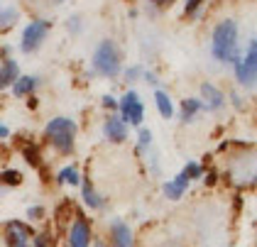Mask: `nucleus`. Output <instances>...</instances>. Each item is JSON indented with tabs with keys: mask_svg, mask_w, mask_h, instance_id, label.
Instances as JSON below:
<instances>
[{
	"mask_svg": "<svg viewBox=\"0 0 257 247\" xmlns=\"http://www.w3.org/2000/svg\"><path fill=\"white\" fill-rule=\"evenodd\" d=\"M0 181H3V184H8V186H18V184H22V174L20 171L8 169V171H3V174H0Z\"/></svg>",
	"mask_w": 257,
	"mask_h": 247,
	"instance_id": "obj_19",
	"label": "nucleus"
},
{
	"mask_svg": "<svg viewBox=\"0 0 257 247\" xmlns=\"http://www.w3.org/2000/svg\"><path fill=\"white\" fill-rule=\"evenodd\" d=\"M255 71H257V47H255V42H252L250 49H247V57L235 59V74L242 86H250L252 78H255Z\"/></svg>",
	"mask_w": 257,
	"mask_h": 247,
	"instance_id": "obj_6",
	"label": "nucleus"
},
{
	"mask_svg": "<svg viewBox=\"0 0 257 247\" xmlns=\"http://www.w3.org/2000/svg\"><path fill=\"white\" fill-rule=\"evenodd\" d=\"M120 120L122 122H133V125H140L142 122V115H145V105H142V100L138 98V93H125L122 95V100H120Z\"/></svg>",
	"mask_w": 257,
	"mask_h": 247,
	"instance_id": "obj_5",
	"label": "nucleus"
},
{
	"mask_svg": "<svg viewBox=\"0 0 257 247\" xmlns=\"http://www.w3.org/2000/svg\"><path fill=\"white\" fill-rule=\"evenodd\" d=\"M155 103H157V110L162 113V117H172V115H174V105H172L169 95L164 93V91H157V93H155Z\"/></svg>",
	"mask_w": 257,
	"mask_h": 247,
	"instance_id": "obj_14",
	"label": "nucleus"
},
{
	"mask_svg": "<svg viewBox=\"0 0 257 247\" xmlns=\"http://www.w3.org/2000/svg\"><path fill=\"white\" fill-rule=\"evenodd\" d=\"M201 174H203V169H201V164H196V162H189L186 169H184V176H186V179H198Z\"/></svg>",
	"mask_w": 257,
	"mask_h": 247,
	"instance_id": "obj_20",
	"label": "nucleus"
},
{
	"mask_svg": "<svg viewBox=\"0 0 257 247\" xmlns=\"http://www.w3.org/2000/svg\"><path fill=\"white\" fill-rule=\"evenodd\" d=\"M15 18H18V10H13V8L3 10V8H0V25H10Z\"/></svg>",
	"mask_w": 257,
	"mask_h": 247,
	"instance_id": "obj_21",
	"label": "nucleus"
},
{
	"mask_svg": "<svg viewBox=\"0 0 257 247\" xmlns=\"http://www.w3.org/2000/svg\"><path fill=\"white\" fill-rule=\"evenodd\" d=\"M150 142H152V135H150V130H140V142H138L140 150L150 147Z\"/></svg>",
	"mask_w": 257,
	"mask_h": 247,
	"instance_id": "obj_22",
	"label": "nucleus"
},
{
	"mask_svg": "<svg viewBox=\"0 0 257 247\" xmlns=\"http://www.w3.org/2000/svg\"><path fill=\"white\" fill-rule=\"evenodd\" d=\"M138 74H140V69H130V71H127V76H130V81H133V78L138 76Z\"/></svg>",
	"mask_w": 257,
	"mask_h": 247,
	"instance_id": "obj_27",
	"label": "nucleus"
},
{
	"mask_svg": "<svg viewBox=\"0 0 257 247\" xmlns=\"http://www.w3.org/2000/svg\"><path fill=\"white\" fill-rule=\"evenodd\" d=\"M83 201H86V206H91V208H98L100 206V196L91 189V184H83Z\"/></svg>",
	"mask_w": 257,
	"mask_h": 247,
	"instance_id": "obj_18",
	"label": "nucleus"
},
{
	"mask_svg": "<svg viewBox=\"0 0 257 247\" xmlns=\"http://www.w3.org/2000/svg\"><path fill=\"white\" fill-rule=\"evenodd\" d=\"M74 137H76V125L69 117H54L47 125V140L64 154H69L74 150Z\"/></svg>",
	"mask_w": 257,
	"mask_h": 247,
	"instance_id": "obj_2",
	"label": "nucleus"
},
{
	"mask_svg": "<svg viewBox=\"0 0 257 247\" xmlns=\"http://www.w3.org/2000/svg\"><path fill=\"white\" fill-rule=\"evenodd\" d=\"M59 181L61 184H71V186H79L81 179H79V171L74 169V167H66V169L59 171Z\"/></svg>",
	"mask_w": 257,
	"mask_h": 247,
	"instance_id": "obj_17",
	"label": "nucleus"
},
{
	"mask_svg": "<svg viewBox=\"0 0 257 247\" xmlns=\"http://www.w3.org/2000/svg\"><path fill=\"white\" fill-rule=\"evenodd\" d=\"M35 247H49V242H47V237H37V242H35Z\"/></svg>",
	"mask_w": 257,
	"mask_h": 247,
	"instance_id": "obj_25",
	"label": "nucleus"
},
{
	"mask_svg": "<svg viewBox=\"0 0 257 247\" xmlns=\"http://www.w3.org/2000/svg\"><path fill=\"white\" fill-rule=\"evenodd\" d=\"M18 76H20V69H18V64H15L13 59H8V61L0 66V86H3V88H5V86H13Z\"/></svg>",
	"mask_w": 257,
	"mask_h": 247,
	"instance_id": "obj_11",
	"label": "nucleus"
},
{
	"mask_svg": "<svg viewBox=\"0 0 257 247\" xmlns=\"http://www.w3.org/2000/svg\"><path fill=\"white\" fill-rule=\"evenodd\" d=\"M93 247H105V245H100V242H98V245H93Z\"/></svg>",
	"mask_w": 257,
	"mask_h": 247,
	"instance_id": "obj_30",
	"label": "nucleus"
},
{
	"mask_svg": "<svg viewBox=\"0 0 257 247\" xmlns=\"http://www.w3.org/2000/svg\"><path fill=\"white\" fill-rule=\"evenodd\" d=\"M103 133H105V137H108L110 142H125V137H127V125H125L120 117H108L105 125H103Z\"/></svg>",
	"mask_w": 257,
	"mask_h": 247,
	"instance_id": "obj_7",
	"label": "nucleus"
},
{
	"mask_svg": "<svg viewBox=\"0 0 257 247\" xmlns=\"http://www.w3.org/2000/svg\"><path fill=\"white\" fill-rule=\"evenodd\" d=\"M213 57L218 61H235L237 57V22L223 20L213 30Z\"/></svg>",
	"mask_w": 257,
	"mask_h": 247,
	"instance_id": "obj_1",
	"label": "nucleus"
},
{
	"mask_svg": "<svg viewBox=\"0 0 257 247\" xmlns=\"http://www.w3.org/2000/svg\"><path fill=\"white\" fill-rule=\"evenodd\" d=\"M88 240H91L88 223H86V220H76V223L71 225V235H69L71 247H88Z\"/></svg>",
	"mask_w": 257,
	"mask_h": 247,
	"instance_id": "obj_9",
	"label": "nucleus"
},
{
	"mask_svg": "<svg viewBox=\"0 0 257 247\" xmlns=\"http://www.w3.org/2000/svg\"><path fill=\"white\" fill-rule=\"evenodd\" d=\"M201 93L208 98V108H211V110H216V108L223 105V95H220V91H216L211 83H203V86H201Z\"/></svg>",
	"mask_w": 257,
	"mask_h": 247,
	"instance_id": "obj_15",
	"label": "nucleus"
},
{
	"mask_svg": "<svg viewBox=\"0 0 257 247\" xmlns=\"http://www.w3.org/2000/svg\"><path fill=\"white\" fill-rule=\"evenodd\" d=\"M30 235H32V232H30L27 225H22V223H18V220L8 223V245L10 247H22Z\"/></svg>",
	"mask_w": 257,
	"mask_h": 247,
	"instance_id": "obj_8",
	"label": "nucleus"
},
{
	"mask_svg": "<svg viewBox=\"0 0 257 247\" xmlns=\"http://www.w3.org/2000/svg\"><path fill=\"white\" fill-rule=\"evenodd\" d=\"M152 3H155V5H169L172 0H152Z\"/></svg>",
	"mask_w": 257,
	"mask_h": 247,
	"instance_id": "obj_28",
	"label": "nucleus"
},
{
	"mask_svg": "<svg viewBox=\"0 0 257 247\" xmlns=\"http://www.w3.org/2000/svg\"><path fill=\"white\" fill-rule=\"evenodd\" d=\"M37 76H18L15 78V83H13V91L15 95H25V93H32L35 88H37Z\"/></svg>",
	"mask_w": 257,
	"mask_h": 247,
	"instance_id": "obj_13",
	"label": "nucleus"
},
{
	"mask_svg": "<svg viewBox=\"0 0 257 247\" xmlns=\"http://www.w3.org/2000/svg\"><path fill=\"white\" fill-rule=\"evenodd\" d=\"M186 186H189V179H186V176H184V171H181V174H179L174 181L164 184V193H167L169 198H174V201H177L179 196H181V193L186 191Z\"/></svg>",
	"mask_w": 257,
	"mask_h": 247,
	"instance_id": "obj_12",
	"label": "nucleus"
},
{
	"mask_svg": "<svg viewBox=\"0 0 257 247\" xmlns=\"http://www.w3.org/2000/svg\"><path fill=\"white\" fill-rule=\"evenodd\" d=\"M5 135H8V128H5V125H0V137H5Z\"/></svg>",
	"mask_w": 257,
	"mask_h": 247,
	"instance_id": "obj_29",
	"label": "nucleus"
},
{
	"mask_svg": "<svg viewBox=\"0 0 257 247\" xmlns=\"http://www.w3.org/2000/svg\"><path fill=\"white\" fill-rule=\"evenodd\" d=\"M110 232H113V247H133V232L122 220H115L110 225Z\"/></svg>",
	"mask_w": 257,
	"mask_h": 247,
	"instance_id": "obj_10",
	"label": "nucleus"
},
{
	"mask_svg": "<svg viewBox=\"0 0 257 247\" xmlns=\"http://www.w3.org/2000/svg\"><path fill=\"white\" fill-rule=\"evenodd\" d=\"M47 32H49V22H44V20H35V22H30L25 30H22V42H20V49L22 52H35L37 47L42 44V39L47 37Z\"/></svg>",
	"mask_w": 257,
	"mask_h": 247,
	"instance_id": "obj_4",
	"label": "nucleus"
},
{
	"mask_svg": "<svg viewBox=\"0 0 257 247\" xmlns=\"http://www.w3.org/2000/svg\"><path fill=\"white\" fill-rule=\"evenodd\" d=\"M103 103H105V105H108V108H115V100H113V98H110V95H105V100H103Z\"/></svg>",
	"mask_w": 257,
	"mask_h": 247,
	"instance_id": "obj_26",
	"label": "nucleus"
},
{
	"mask_svg": "<svg viewBox=\"0 0 257 247\" xmlns=\"http://www.w3.org/2000/svg\"><path fill=\"white\" fill-rule=\"evenodd\" d=\"M44 215V210L40 208V206H35V208H30V218H42Z\"/></svg>",
	"mask_w": 257,
	"mask_h": 247,
	"instance_id": "obj_24",
	"label": "nucleus"
},
{
	"mask_svg": "<svg viewBox=\"0 0 257 247\" xmlns=\"http://www.w3.org/2000/svg\"><path fill=\"white\" fill-rule=\"evenodd\" d=\"M201 3H203V0H189V3H186V13L191 15V13L196 10V8H198V5H201Z\"/></svg>",
	"mask_w": 257,
	"mask_h": 247,
	"instance_id": "obj_23",
	"label": "nucleus"
},
{
	"mask_svg": "<svg viewBox=\"0 0 257 247\" xmlns=\"http://www.w3.org/2000/svg\"><path fill=\"white\" fill-rule=\"evenodd\" d=\"M93 66H96V71L103 74V76H118L120 74V52L110 39L100 42L98 47H96Z\"/></svg>",
	"mask_w": 257,
	"mask_h": 247,
	"instance_id": "obj_3",
	"label": "nucleus"
},
{
	"mask_svg": "<svg viewBox=\"0 0 257 247\" xmlns=\"http://www.w3.org/2000/svg\"><path fill=\"white\" fill-rule=\"evenodd\" d=\"M54 3H61V0H54Z\"/></svg>",
	"mask_w": 257,
	"mask_h": 247,
	"instance_id": "obj_31",
	"label": "nucleus"
},
{
	"mask_svg": "<svg viewBox=\"0 0 257 247\" xmlns=\"http://www.w3.org/2000/svg\"><path fill=\"white\" fill-rule=\"evenodd\" d=\"M198 108H203V103L198 100V98H186L184 103H181V117L189 122V120H194V113H198Z\"/></svg>",
	"mask_w": 257,
	"mask_h": 247,
	"instance_id": "obj_16",
	"label": "nucleus"
}]
</instances>
